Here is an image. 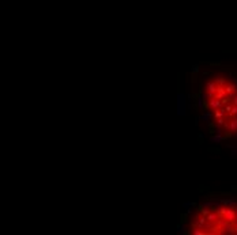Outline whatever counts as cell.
Listing matches in <instances>:
<instances>
[{"label":"cell","mask_w":237,"mask_h":235,"mask_svg":"<svg viewBox=\"0 0 237 235\" xmlns=\"http://www.w3.org/2000/svg\"><path fill=\"white\" fill-rule=\"evenodd\" d=\"M222 105V102H221V99L215 98V97H213V98H210L208 101H204V109H211V110H217V109H219Z\"/></svg>","instance_id":"obj_1"},{"label":"cell","mask_w":237,"mask_h":235,"mask_svg":"<svg viewBox=\"0 0 237 235\" xmlns=\"http://www.w3.org/2000/svg\"><path fill=\"white\" fill-rule=\"evenodd\" d=\"M177 231H179L180 234H184V233H185V226H184V224L177 226Z\"/></svg>","instance_id":"obj_19"},{"label":"cell","mask_w":237,"mask_h":235,"mask_svg":"<svg viewBox=\"0 0 237 235\" xmlns=\"http://www.w3.org/2000/svg\"><path fill=\"white\" fill-rule=\"evenodd\" d=\"M200 212H202V215H203V216H207L208 214H210V212H211V209H207V208H202V207H200Z\"/></svg>","instance_id":"obj_18"},{"label":"cell","mask_w":237,"mask_h":235,"mask_svg":"<svg viewBox=\"0 0 237 235\" xmlns=\"http://www.w3.org/2000/svg\"><path fill=\"white\" fill-rule=\"evenodd\" d=\"M206 219H207L208 223H211V224H217L218 219H219V215H218V212L215 211V209H211V212L206 216Z\"/></svg>","instance_id":"obj_6"},{"label":"cell","mask_w":237,"mask_h":235,"mask_svg":"<svg viewBox=\"0 0 237 235\" xmlns=\"http://www.w3.org/2000/svg\"><path fill=\"white\" fill-rule=\"evenodd\" d=\"M225 91L226 94H232V93H236V89H237V86H236V83H233V82H229V83H226L225 86Z\"/></svg>","instance_id":"obj_9"},{"label":"cell","mask_w":237,"mask_h":235,"mask_svg":"<svg viewBox=\"0 0 237 235\" xmlns=\"http://www.w3.org/2000/svg\"><path fill=\"white\" fill-rule=\"evenodd\" d=\"M214 82L217 83V86H225V84H226V80L223 79L221 75H215V78H214Z\"/></svg>","instance_id":"obj_11"},{"label":"cell","mask_w":237,"mask_h":235,"mask_svg":"<svg viewBox=\"0 0 237 235\" xmlns=\"http://www.w3.org/2000/svg\"><path fill=\"white\" fill-rule=\"evenodd\" d=\"M223 128L226 132H237V116L229 117V120L223 124Z\"/></svg>","instance_id":"obj_2"},{"label":"cell","mask_w":237,"mask_h":235,"mask_svg":"<svg viewBox=\"0 0 237 235\" xmlns=\"http://www.w3.org/2000/svg\"><path fill=\"white\" fill-rule=\"evenodd\" d=\"M227 94H226V91H225V87L223 86H218V89H217V93L214 94V97L215 98H218V99H222L223 97H226Z\"/></svg>","instance_id":"obj_7"},{"label":"cell","mask_w":237,"mask_h":235,"mask_svg":"<svg viewBox=\"0 0 237 235\" xmlns=\"http://www.w3.org/2000/svg\"><path fill=\"white\" fill-rule=\"evenodd\" d=\"M226 116V112H225V108L223 106H221L219 109H217V110H214V113H213V117L215 118H221V117H225Z\"/></svg>","instance_id":"obj_8"},{"label":"cell","mask_w":237,"mask_h":235,"mask_svg":"<svg viewBox=\"0 0 237 235\" xmlns=\"http://www.w3.org/2000/svg\"><path fill=\"white\" fill-rule=\"evenodd\" d=\"M183 207H184V208H189V207H195V203H184V204H183Z\"/></svg>","instance_id":"obj_21"},{"label":"cell","mask_w":237,"mask_h":235,"mask_svg":"<svg viewBox=\"0 0 237 235\" xmlns=\"http://www.w3.org/2000/svg\"><path fill=\"white\" fill-rule=\"evenodd\" d=\"M235 233L237 234V226H235Z\"/></svg>","instance_id":"obj_22"},{"label":"cell","mask_w":237,"mask_h":235,"mask_svg":"<svg viewBox=\"0 0 237 235\" xmlns=\"http://www.w3.org/2000/svg\"><path fill=\"white\" fill-rule=\"evenodd\" d=\"M191 234H194V235H204L207 233H206V231H202V228H199V227H194V228H192V231H191Z\"/></svg>","instance_id":"obj_14"},{"label":"cell","mask_w":237,"mask_h":235,"mask_svg":"<svg viewBox=\"0 0 237 235\" xmlns=\"http://www.w3.org/2000/svg\"><path fill=\"white\" fill-rule=\"evenodd\" d=\"M235 137H236V139H237V132H236V133H235Z\"/></svg>","instance_id":"obj_23"},{"label":"cell","mask_w":237,"mask_h":235,"mask_svg":"<svg viewBox=\"0 0 237 235\" xmlns=\"http://www.w3.org/2000/svg\"><path fill=\"white\" fill-rule=\"evenodd\" d=\"M236 212H237V207H236Z\"/></svg>","instance_id":"obj_24"},{"label":"cell","mask_w":237,"mask_h":235,"mask_svg":"<svg viewBox=\"0 0 237 235\" xmlns=\"http://www.w3.org/2000/svg\"><path fill=\"white\" fill-rule=\"evenodd\" d=\"M196 97V95H195ZM196 99H198V106H199V109H203L204 108V99L202 98V97H196Z\"/></svg>","instance_id":"obj_16"},{"label":"cell","mask_w":237,"mask_h":235,"mask_svg":"<svg viewBox=\"0 0 237 235\" xmlns=\"http://www.w3.org/2000/svg\"><path fill=\"white\" fill-rule=\"evenodd\" d=\"M217 89H218V86L214 80H208V82L204 83V91L206 93H210L214 95V94L217 93Z\"/></svg>","instance_id":"obj_5"},{"label":"cell","mask_w":237,"mask_h":235,"mask_svg":"<svg viewBox=\"0 0 237 235\" xmlns=\"http://www.w3.org/2000/svg\"><path fill=\"white\" fill-rule=\"evenodd\" d=\"M225 123H226V117H221V118H217L215 120V124L219 125V127H222Z\"/></svg>","instance_id":"obj_17"},{"label":"cell","mask_w":237,"mask_h":235,"mask_svg":"<svg viewBox=\"0 0 237 235\" xmlns=\"http://www.w3.org/2000/svg\"><path fill=\"white\" fill-rule=\"evenodd\" d=\"M202 118H203V120L206 121L207 124H210L211 118H213V113H210V112H204L203 114H202Z\"/></svg>","instance_id":"obj_12"},{"label":"cell","mask_w":237,"mask_h":235,"mask_svg":"<svg viewBox=\"0 0 237 235\" xmlns=\"http://www.w3.org/2000/svg\"><path fill=\"white\" fill-rule=\"evenodd\" d=\"M198 71H199V65H198V64H196V65H194V67L191 68V72H192V74H196Z\"/></svg>","instance_id":"obj_20"},{"label":"cell","mask_w":237,"mask_h":235,"mask_svg":"<svg viewBox=\"0 0 237 235\" xmlns=\"http://www.w3.org/2000/svg\"><path fill=\"white\" fill-rule=\"evenodd\" d=\"M221 204H222V205H226V207H232V208H235V207H237V201H236L235 199H230V200L222 199V200H221Z\"/></svg>","instance_id":"obj_10"},{"label":"cell","mask_w":237,"mask_h":235,"mask_svg":"<svg viewBox=\"0 0 237 235\" xmlns=\"http://www.w3.org/2000/svg\"><path fill=\"white\" fill-rule=\"evenodd\" d=\"M222 218L225 219L226 222H229V223H235V220L237 219V212H236V209H233L232 207H227Z\"/></svg>","instance_id":"obj_3"},{"label":"cell","mask_w":237,"mask_h":235,"mask_svg":"<svg viewBox=\"0 0 237 235\" xmlns=\"http://www.w3.org/2000/svg\"><path fill=\"white\" fill-rule=\"evenodd\" d=\"M233 116H237V105H232V110L227 113V117H233Z\"/></svg>","instance_id":"obj_15"},{"label":"cell","mask_w":237,"mask_h":235,"mask_svg":"<svg viewBox=\"0 0 237 235\" xmlns=\"http://www.w3.org/2000/svg\"><path fill=\"white\" fill-rule=\"evenodd\" d=\"M223 139H225V137H223L222 136V135H213V136H211L210 137V140H211V142H215V143H219V142H222V140Z\"/></svg>","instance_id":"obj_13"},{"label":"cell","mask_w":237,"mask_h":235,"mask_svg":"<svg viewBox=\"0 0 237 235\" xmlns=\"http://www.w3.org/2000/svg\"><path fill=\"white\" fill-rule=\"evenodd\" d=\"M177 114L184 116L185 114V95L179 94L177 95Z\"/></svg>","instance_id":"obj_4"}]
</instances>
